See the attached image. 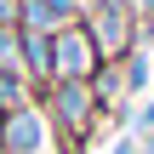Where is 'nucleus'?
Segmentation results:
<instances>
[{"mask_svg":"<svg viewBox=\"0 0 154 154\" xmlns=\"http://www.w3.org/2000/svg\"><path fill=\"white\" fill-rule=\"evenodd\" d=\"M0 120H6V109H0Z\"/></svg>","mask_w":154,"mask_h":154,"instance_id":"9b49d317","label":"nucleus"},{"mask_svg":"<svg viewBox=\"0 0 154 154\" xmlns=\"http://www.w3.org/2000/svg\"><path fill=\"white\" fill-rule=\"evenodd\" d=\"M103 74V57H97V46H91V34H86V23H74V29H63V34H51V80H97Z\"/></svg>","mask_w":154,"mask_h":154,"instance_id":"7ed1b4c3","label":"nucleus"},{"mask_svg":"<svg viewBox=\"0 0 154 154\" xmlns=\"http://www.w3.org/2000/svg\"><path fill=\"white\" fill-rule=\"evenodd\" d=\"M80 23V6L74 0H23V29L29 34H63Z\"/></svg>","mask_w":154,"mask_h":154,"instance_id":"39448f33","label":"nucleus"},{"mask_svg":"<svg viewBox=\"0 0 154 154\" xmlns=\"http://www.w3.org/2000/svg\"><path fill=\"white\" fill-rule=\"evenodd\" d=\"M137 131H154V103L143 109V114H137Z\"/></svg>","mask_w":154,"mask_h":154,"instance_id":"6e6552de","label":"nucleus"},{"mask_svg":"<svg viewBox=\"0 0 154 154\" xmlns=\"http://www.w3.org/2000/svg\"><path fill=\"white\" fill-rule=\"evenodd\" d=\"M114 154H137V143H120V149H114Z\"/></svg>","mask_w":154,"mask_h":154,"instance_id":"9d476101","label":"nucleus"},{"mask_svg":"<svg viewBox=\"0 0 154 154\" xmlns=\"http://www.w3.org/2000/svg\"><path fill=\"white\" fill-rule=\"evenodd\" d=\"M17 46H23V74H29V86H34V97L51 86V34H29V29H17Z\"/></svg>","mask_w":154,"mask_h":154,"instance_id":"423d86ee","label":"nucleus"},{"mask_svg":"<svg viewBox=\"0 0 154 154\" xmlns=\"http://www.w3.org/2000/svg\"><path fill=\"white\" fill-rule=\"evenodd\" d=\"M0 29H23V0H0Z\"/></svg>","mask_w":154,"mask_h":154,"instance_id":"0eeeda50","label":"nucleus"},{"mask_svg":"<svg viewBox=\"0 0 154 154\" xmlns=\"http://www.w3.org/2000/svg\"><path fill=\"white\" fill-rule=\"evenodd\" d=\"M34 103L46 109L51 131H57L69 149H80V143H86V131H91V120L103 114V103H97V91H91L86 80H51Z\"/></svg>","mask_w":154,"mask_h":154,"instance_id":"f257e3e1","label":"nucleus"},{"mask_svg":"<svg viewBox=\"0 0 154 154\" xmlns=\"http://www.w3.org/2000/svg\"><path fill=\"white\" fill-rule=\"evenodd\" d=\"M74 6H80V17H86V11H91V6H97V0H74Z\"/></svg>","mask_w":154,"mask_h":154,"instance_id":"1a4fd4ad","label":"nucleus"},{"mask_svg":"<svg viewBox=\"0 0 154 154\" xmlns=\"http://www.w3.org/2000/svg\"><path fill=\"white\" fill-rule=\"evenodd\" d=\"M80 23H86V34H91V46H97L103 69H114V63L131 57V40H137V17H131V6H120V0H97Z\"/></svg>","mask_w":154,"mask_h":154,"instance_id":"f03ea898","label":"nucleus"},{"mask_svg":"<svg viewBox=\"0 0 154 154\" xmlns=\"http://www.w3.org/2000/svg\"><path fill=\"white\" fill-rule=\"evenodd\" d=\"M46 137H51V120H46L40 103L6 109V120H0V154H46Z\"/></svg>","mask_w":154,"mask_h":154,"instance_id":"20e7f679","label":"nucleus"}]
</instances>
